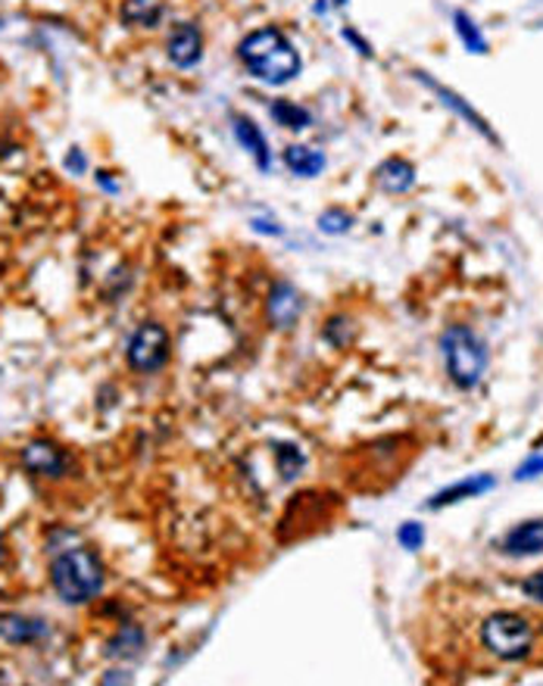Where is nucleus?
Here are the masks:
<instances>
[{
    "label": "nucleus",
    "mask_w": 543,
    "mask_h": 686,
    "mask_svg": "<svg viewBox=\"0 0 543 686\" xmlns=\"http://www.w3.org/2000/svg\"><path fill=\"white\" fill-rule=\"evenodd\" d=\"M50 637V624L35 615L7 612L0 615V640L10 646H35Z\"/></svg>",
    "instance_id": "9b49d317"
},
{
    "label": "nucleus",
    "mask_w": 543,
    "mask_h": 686,
    "mask_svg": "<svg viewBox=\"0 0 543 686\" xmlns=\"http://www.w3.org/2000/svg\"><path fill=\"white\" fill-rule=\"evenodd\" d=\"M63 169L69 172V175H85L87 172V156L82 147H72V151L66 153L63 156Z\"/></svg>",
    "instance_id": "bb28decb"
},
{
    "label": "nucleus",
    "mask_w": 543,
    "mask_h": 686,
    "mask_svg": "<svg viewBox=\"0 0 543 686\" xmlns=\"http://www.w3.org/2000/svg\"><path fill=\"white\" fill-rule=\"evenodd\" d=\"M440 356H444V368L447 378L459 387V390H472L481 385L491 353L487 343L481 341L479 331H472L469 324H450L440 334Z\"/></svg>",
    "instance_id": "7ed1b4c3"
},
{
    "label": "nucleus",
    "mask_w": 543,
    "mask_h": 686,
    "mask_svg": "<svg viewBox=\"0 0 543 686\" xmlns=\"http://www.w3.org/2000/svg\"><path fill=\"white\" fill-rule=\"evenodd\" d=\"M101 684H131L129 671H109L101 677Z\"/></svg>",
    "instance_id": "c756f323"
},
{
    "label": "nucleus",
    "mask_w": 543,
    "mask_h": 686,
    "mask_svg": "<svg viewBox=\"0 0 543 686\" xmlns=\"http://www.w3.org/2000/svg\"><path fill=\"white\" fill-rule=\"evenodd\" d=\"M238 60L257 82L272 87L294 82L304 69L300 50L275 25H262L257 32L244 35L238 44Z\"/></svg>",
    "instance_id": "f257e3e1"
},
{
    "label": "nucleus",
    "mask_w": 543,
    "mask_h": 686,
    "mask_svg": "<svg viewBox=\"0 0 543 686\" xmlns=\"http://www.w3.org/2000/svg\"><path fill=\"white\" fill-rule=\"evenodd\" d=\"M94 181H97V185H101V191H107V193H119V181H116V178H113V175H109V172H97V175H94Z\"/></svg>",
    "instance_id": "c85d7f7f"
},
{
    "label": "nucleus",
    "mask_w": 543,
    "mask_h": 686,
    "mask_svg": "<svg viewBox=\"0 0 543 686\" xmlns=\"http://www.w3.org/2000/svg\"><path fill=\"white\" fill-rule=\"evenodd\" d=\"M7 561V546H3V540H0V565Z\"/></svg>",
    "instance_id": "7c9ffc66"
},
{
    "label": "nucleus",
    "mask_w": 543,
    "mask_h": 686,
    "mask_svg": "<svg viewBox=\"0 0 543 686\" xmlns=\"http://www.w3.org/2000/svg\"><path fill=\"white\" fill-rule=\"evenodd\" d=\"M269 116H272V122L275 126H282L284 131H306L312 126V113L304 107V104H297V100H272L269 104Z\"/></svg>",
    "instance_id": "a211bd4d"
},
{
    "label": "nucleus",
    "mask_w": 543,
    "mask_h": 686,
    "mask_svg": "<svg viewBox=\"0 0 543 686\" xmlns=\"http://www.w3.org/2000/svg\"><path fill=\"white\" fill-rule=\"evenodd\" d=\"M166 57L178 69H194L203 60V32L194 22H175L166 35Z\"/></svg>",
    "instance_id": "6e6552de"
},
{
    "label": "nucleus",
    "mask_w": 543,
    "mask_h": 686,
    "mask_svg": "<svg viewBox=\"0 0 543 686\" xmlns=\"http://www.w3.org/2000/svg\"><path fill=\"white\" fill-rule=\"evenodd\" d=\"M397 543L406 549V553H418L425 546V528L418 521H403L397 528Z\"/></svg>",
    "instance_id": "5701e85b"
},
{
    "label": "nucleus",
    "mask_w": 543,
    "mask_h": 686,
    "mask_svg": "<svg viewBox=\"0 0 543 686\" xmlns=\"http://www.w3.org/2000/svg\"><path fill=\"white\" fill-rule=\"evenodd\" d=\"M453 28H457V35H459V42H462V47L469 50V54H475V57H484L487 50H491V44H487V38H484V32H481V25L465 10H457L453 13Z\"/></svg>",
    "instance_id": "6ab92c4d"
},
{
    "label": "nucleus",
    "mask_w": 543,
    "mask_h": 686,
    "mask_svg": "<svg viewBox=\"0 0 543 686\" xmlns=\"http://www.w3.org/2000/svg\"><path fill=\"white\" fill-rule=\"evenodd\" d=\"M500 553L509 558L543 556V518H531L506 531L500 540Z\"/></svg>",
    "instance_id": "f8f14e48"
},
{
    "label": "nucleus",
    "mask_w": 543,
    "mask_h": 686,
    "mask_svg": "<svg viewBox=\"0 0 543 686\" xmlns=\"http://www.w3.org/2000/svg\"><path fill=\"white\" fill-rule=\"evenodd\" d=\"M494 487H497V477H494V474H472V477H462L457 484L437 490V494L425 502V509L440 512V509H447V506H459V502H465V499H479V496L491 494Z\"/></svg>",
    "instance_id": "9d476101"
},
{
    "label": "nucleus",
    "mask_w": 543,
    "mask_h": 686,
    "mask_svg": "<svg viewBox=\"0 0 543 686\" xmlns=\"http://www.w3.org/2000/svg\"><path fill=\"white\" fill-rule=\"evenodd\" d=\"M282 163L284 169L291 172V175H297V178H316L328 166L326 153L309 147V144H287L282 153Z\"/></svg>",
    "instance_id": "dca6fc26"
},
{
    "label": "nucleus",
    "mask_w": 543,
    "mask_h": 686,
    "mask_svg": "<svg viewBox=\"0 0 543 686\" xmlns=\"http://www.w3.org/2000/svg\"><path fill=\"white\" fill-rule=\"evenodd\" d=\"M415 181H418V172H415L413 163L403 159V156H388V159L378 163V169H375V185L385 193H391V197L410 193L415 188Z\"/></svg>",
    "instance_id": "4468645a"
},
{
    "label": "nucleus",
    "mask_w": 543,
    "mask_h": 686,
    "mask_svg": "<svg viewBox=\"0 0 543 686\" xmlns=\"http://www.w3.org/2000/svg\"><path fill=\"white\" fill-rule=\"evenodd\" d=\"M353 225H356V218L344 206H328L326 213H319V218H316V228L328 237L347 235Z\"/></svg>",
    "instance_id": "aec40b11"
},
{
    "label": "nucleus",
    "mask_w": 543,
    "mask_h": 686,
    "mask_svg": "<svg viewBox=\"0 0 543 686\" xmlns=\"http://www.w3.org/2000/svg\"><path fill=\"white\" fill-rule=\"evenodd\" d=\"M169 331L160 322H141L126 343V363L138 375H153L169 363Z\"/></svg>",
    "instance_id": "39448f33"
},
{
    "label": "nucleus",
    "mask_w": 543,
    "mask_h": 686,
    "mask_svg": "<svg viewBox=\"0 0 543 686\" xmlns=\"http://www.w3.org/2000/svg\"><path fill=\"white\" fill-rule=\"evenodd\" d=\"M413 75H415V82H418V85L428 87V91L435 94V97H437V100H440V104H444V107H450V109H453V113H457L459 119H465V122H469L472 129L479 131L484 141H491V144H497V147H500V134L491 129V122H487V119H484L479 109L472 107V104H469V100H465L462 94H457L453 87L440 85V82H437L432 72H422V69H418V72H413Z\"/></svg>",
    "instance_id": "423d86ee"
},
{
    "label": "nucleus",
    "mask_w": 543,
    "mask_h": 686,
    "mask_svg": "<svg viewBox=\"0 0 543 686\" xmlns=\"http://www.w3.org/2000/svg\"><path fill=\"white\" fill-rule=\"evenodd\" d=\"M341 38H344V42L350 44V47H353V50H356V54H359V57H366V60H371V57H375V47H371L369 42H366V38H363V35H359V32H356V28H341Z\"/></svg>",
    "instance_id": "a878e982"
},
{
    "label": "nucleus",
    "mask_w": 543,
    "mask_h": 686,
    "mask_svg": "<svg viewBox=\"0 0 543 686\" xmlns=\"http://www.w3.org/2000/svg\"><path fill=\"white\" fill-rule=\"evenodd\" d=\"M522 593L528 596V600L541 602L543 605V571H534L531 578L522 580Z\"/></svg>",
    "instance_id": "cd10ccee"
},
{
    "label": "nucleus",
    "mask_w": 543,
    "mask_h": 686,
    "mask_svg": "<svg viewBox=\"0 0 543 686\" xmlns=\"http://www.w3.org/2000/svg\"><path fill=\"white\" fill-rule=\"evenodd\" d=\"M512 477H516V481H538V477H543V450L531 452L522 465L516 469Z\"/></svg>",
    "instance_id": "b1692460"
},
{
    "label": "nucleus",
    "mask_w": 543,
    "mask_h": 686,
    "mask_svg": "<svg viewBox=\"0 0 543 686\" xmlns=\"http://www.w3.org/2000/svg\"><path fill=\"white\" fill-rule=\"evenodd\" d=\"M232 131H235L240 151L257 163V169L272 172V151H269V141H265L260 126L250 116H232Z\"/></svg>",
    "instance_id": "ddd939ff"
},
{
    "label": "nucleus",
    "mask_w": 543,
    "mask_h": 686,
    "mask_svg": "<svg viewBox=\"0 0 543 686\" xmlns=\"http://www.w3.org/2000/svg\"><path fill=\"white\" fill-rule=\"evenodd\" d=\"M166 16V0H122L119 20L129 28H156Z\"/></svg>",
    "instance_id": "f3484780"
},
{
    "label": "nucleus",
    "mask_w": 543,
    "mask_h": 686,
    "mask_svg": "<svg viewBox=\"0 0 543 686\" xmlns=\"http://www.w3.org/2000/svg\"><path fill=\"white\" fill-rule=\"evenodd\" d=\"M22 469L32 472L35 477L60 481L69 472V459H66V452L57 443H50V440H32L22 450Z\"/></svg>",
    "instance_id": "1a4fd4ad"
},
{
    "label": "nucleus",
    "mask_w": 543,
    "mask_h": 686,
    "mask_svg": "<svg viewBox=\"0 0 543 686\" xmlns=\"http://www.w3.org/2000/svg\"><path fill=\"white\" fill-rule=\"evenodd\" d=\"M144 646H147V634H144V627L141 624H119L116 627V634L107 640V659H119V662H131V659H138L141 652H144Z\"/></svg>",
    "instance_id": "2eb2a0df"
},
{
    "label": "nucleus",
    "mask_w": 543,
    "mask_h": 686,
    "mask_svg": "<svg viewBox=\"0 0 543 686\" xmlns=\"http://www.w3.org/2000/svg\"><path fill=\"white\" fill-rule=\"evenodd\" d=\"M334 7H347V0H331Z\"/></svg>",
    "instance_id": "2f4dec72"
},
{
    "label": "nucleus",
    "mask_w": 543,
    "mask_h": 686,
    "mask_svg": "<svg viewBox=\"0 0 543 686\" xmlns=\"http://www.w3.org/2000/svg\"><path fill=\"white\" fill-rule=\"evenodd\" d=\"M275 465H279L284 481H294L300 474V469H304V452L297 450L294 443H279L275 447Z\"/></svg>",
    "instance_id": "412c9836"
},
{
    "label": "nucleus",
    "mask_w": 543,
    "mask_h": 686,
    "mask_svg": "<svg viewBox=\"0 0 543 686\" xmlns=\"http://www.w3.org/2000/svg\"><path fill=\"white\" fill-rule=\"evenodd\" d=\"M481 643L500 662H524L534 649V627L519 612H494L481 624Z\"/></svg>",
    "instance_id": "20e7f679"
},
{
    "label": "nucleus",
    "mask_w": 543,
    "mask_h": 686,
    "mask_svg": "<svg viewBox=\"0 0 543 686\" xmlns=\"http://www.w3.org/2000/svg\"><path fill=\"white\" fill-rule=\"evenodd\" d=\"M322 334H326V341L331 343V346L344 350V346L353 341V319H347V316H331Z\"/></svg>",
    "instance_id": "4be33fe9"
},
{
    "label": "nucleus",
    "mask_w": 543,
    "mask_h": 686,
    "mask_svg": "<svg viewBox=\"0 0 543 686\" xmlns=\"http://www.w3.org/2000/svg\"><path fill=\"white\" fill-rule=\"evenodd\" d=\"M104 561L91 546H63L50 558V587L66 605H87L104 590Z\"/></svg>",
    "instance_id": "f03ea898"
},
{
    "label": "nucleus",
    "mask_w": 543,
    "mask_h": 686,
    "mask_svg": "<svg viewBox=\"0 0 543 686\" xmlns=\"http://www.w3.org/2000/svg\"><path fill=\"white\" fill-rule=\"evenodd\" d=\"M304 316V294L291 281H275L265 294V322L275 331H291Z\"/></svg>",
    "instance_id": "0eeeda50"
},
{
    "label": "nucleus",
    "mask_w": 543,
    "mask_h": 686,
    "mask_svg": "<svg viewBox=\"0 0 543 686\" xmlns=\"http://www.w3.org/2000/svg\"><path fill=\"white\" fill-rule=\"evenodd\" d=\"M250 228H253L257 235H265V237L284 235V225L279 222V218H272V215H253V218H250Z\"/></svg>",
    "instance_id": "393cba45"
}]
</instances>
